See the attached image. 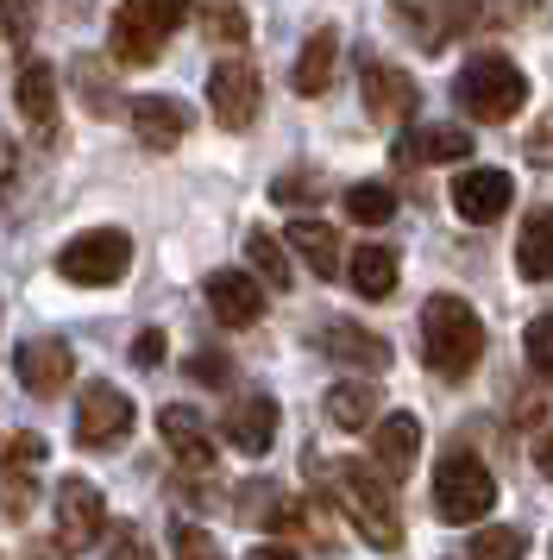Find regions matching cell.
<instances>
[{
    "mask_svg": "<svg viewBox=\"0 0 553 560\" xmlns=\"http://www.w3.org/2000/svg\"><path fill=\"white\" fill-rule=\"evenodd\" d=\"M308 466H315V485H321L327 498L352 516L358 541H372L377 555H397V548H402V523H397L390 479L372 472L365 459H308Z\"/></svg>",
    "mask_w": 553,
    "mask_h": 560,
    "instance_id": "1",
    "label": "cell"
},
{
    "mask_svg": "<svg viewBox=\"0 0 553 560\" xmlns=\"http://www.w3.org/2000/svg\"><path fill=\"white\" fill-rule=\"evenodd\" d=\"M422 359L440 372V378H472L478 359H484V322L466 296H427L422 303Z\"/></svg>",
    "mask_w": 553,
    "mask_h": 560,
    "instance_id": "2",
    "label": "cell"
},
{
    "mask_svg": "<svg viewBox=\"0 0 553 560\" xmlns=\"http://www.w3.org/2000/svg\"><path fill=\"white\" fill-rule=\"evenodd\" d=\"M452 102L466 107L472 120H484V127H503V120L522 114L528 77L503 51H472L466 63H459V77H452Z\"/></svg>",
    "mask_w": 553,
    "mask_h": 560,
    "instance_id": "3",
    "label": "cell"
},
{
    "mask_svg": "<svg viewBox=\"0 0 553 560\" xmlns=\"http://www.w3.org/2000/svg\"><path fill=\"white\" fill-rule=\"evenodd\" d=\"M491 504H497V479L478 454H447L434 466V516L440 523L466 529L472 516H491Z\"/></svg>",
    "mask_w": 553,
    "mask_h": 560,
    "instance_id": "4",
    "label": "cell"
},
{
    "mask_svg": "<svg viewBox=\"0 0 553 560\" xmlns=\"http://www.w3.org/2000/svg\"><path fill=\"white\" fill-rule=\"evenodd\" d=\"M189 0H120L114 13V57L120 63H157L164 38L183 26Z\"/></svg>",
    "mask_w": 553,
    "mask_h": 560,
    "instance_id": "5",
    "label": "cell"
},
{
    "mask_svg": "<svg viewBox=\"0 0 553 560\" xmlns=\"http://www.w3.org/2000/svg\"><path fill=\"white\" fill-rule=\"evenodd\" d=\"M126 271H132V240H126L120 228H89L57 253V278L82 283V290H107V283H120Z\"/></svg>",
    "mask_w": 553,
    "mask_h": 560,
    "instance_id": "6",
    "label": "cell"
},
{
    "mask_svg": "<svg viewBox=\"0 0 553 560\" xmlns=\"http://www.w3.org/2000/svg\"><path fill=\"white\" fill-rule=\"evenodd\" d=\"M57 548L63 555H82V548H95L101 529H107V498H101L89 479H63L57 485Z\"/></svg>",
    "mask_w": 553,
    "mask_h": 560,
    "instance_id": "7",
    "label": "cell"
},
{
    "mask_svg": "<svg viewBox=\"0 0 553 560\" xmlns=\"http://www.w3.org/2000/svg\"><path fill=\"white\" fill-rule=\"evenodd\" d=\"M132 434V397L120 384H82L75 397V441L82 447H114Z\"/></svg>",
    "mask_w": 553,
    "mask_h": 560,
    "instance_id": "8",
    "label": "cell"
},
{
    "mask_svg": "<svg viewBox=\"0 0 553 560\" xmlns=\"http://www.w3.org/2000/svg\"><path fill=\"white\" fill-rule=\"evenodd\" d=\"M258 102H264V89H258V70L239 63V57H226L214 63V77H208V107H214V120L226 132H246L258 120Z\"/></svg>",
    "mask_w": 553,
    "mask_h": 560,
    "instance_id": "9",
    "label": "cell"
},
{
    "mask_svg": "<svg viewBox=\"0 0 553 560\" xmlns=\"http://www.w3.org/2000/svg\"><path fill=\"white\" fill-rule=\"evenodd\" d=\"M516 202V183L509 171H491V164H472V171H459L452 177V208H459V221H472V228H491L503 221Z\"/></svg>",
    "mask_w": 553,
    "mask_h": 560,
    "instance_id": "10",
    "label": "cell"
},
{
    "mask_svg": "<svg viewBox=\"0 0 553 560\" xmlns=\"http://www.w3.org/2000/svg\"><path fill=\"white\" fill-rule=\"evenodd\" d=\"M13 102H20V120L32 127V139H38V145H57V70H50L45 57L20 63Z\"/></svg>",
    "mask_w": 553,
    "mask_h": 560,
    "instance_id": "11",
    "label": "cell"
},
{
    "mask_svg": "<svg viewBox=\"0 0 553 560\" xmlns=\"http://www.w3.org/2000/svg\"><path fill=\"white\" fill-rule=\"evenodd\" d=\"M276 416H283V409H276L271 390H246V397H239V404L221 416V434L233 441V447H239V454H271Z\"/></svg>",
    "mask_w": 553,
    "mask_h": 560,
    "instance_id": "12",
    "label": "cell"
},
{
    "mask_svg": "<svg viewBox=\"0 0 553 560\" xmlns=\"http://www.w3.org/2000/svg\"><path fill=\"white\" fill-rule=\"evenodd\" d=\"M422 454V422L409 416V409H390V416H377L372 422V459L384 479H402L409 466Z\"/></svg>",
    "mask_w": 553,
    "mask_h": 560,
    "instance_id": "13",
    "label": "cell"
},
{
    "mask_svg": "<svg viewBox=\"0 0 553 560\" xmlns=\"http://www.w3.org/2000/svg\"><path fill=\"white\" fill-rule=\"evenodd\" d=\"M201 296H208V308L221 315L226 328H251L264 315V283L251 278V271H214V278L201 283Z\"/></svg>",
    "mask_w": 553,
    "mask_h": 560,
    "instance_id": "14",
    "label": "cell"
},
{
    "mask_svg": "<svg viewBox=\"0 0 553 560\" xmlns=\"http://www.w3.org/2000/svg\"><path fill=\"white\" fill-rule=\"evenodd\" d=\"M13 365H20V384L32 397H57V390H70L75 353H70V340H25Z\"/></svg>",
    "mask_w": 553,
    "mask_h": 560,
    "instance_id": "15",
    "label": "cell"
},
{
    "mask_svg": "<svg viewBox=\"0 0 553 560\" xmlns=\"http://www.w3.org/2000/svg\"><path fill=\"white\" fill-rule=\"evenodd\" d=\"M365 114L372 120H384V127H402L415 107H422V95H415V82L402 77L397 63H365Z\"/></svg>",
    "mask_w": 553,
    "mask_h": 560,
    "instance_id": "16",
    "label": "cell"
},
{
    "mask_svg": "<svg viewBox=\"0 0 553 560\" xmlns=\"http://www.w3.org/2000/svg\"><path fill=\"white\" fill-rule=\"evenodd\" d=\"M157 434H164V447H170L189 472H208V466H214V434H208V422H201L189 404L157 409Z\"/></svg>",
    "mask_w": 553,
    "mask_h": 560,
    "instance_id": "17",
    "label": "cell"
},
{
    "mask_svg": "<svg viewBox=\"0 0 553 560\" xmlns=\"http://www.w3.org/2000/svg\"><path fill=\"white\" fill-rule=\"evenodd\" d=\"M321 353L333 359V365H358V372H384L390 365V340L372 328H358V322H327L321 328Z\"/></svg>",
    "mask_w": 553,
    "mask_h": 560,
    "instance_id": "18",
    "label": "cell"
},
{
    "mask_svg": "<svg viewBox=\"0 0 553 560\" xmlns=\"http://www.w3.org/2000/svg\"><path fill=\"white\" fill-rule=\"evenodd\" d=\"M132 132H139L145 152H170V145H183V132H189V114L170 95H139L132 102Z\"/></svg>",
    "mask_w": 553,
    "mask_h": 560,
    "instance_id": "19",
    "label": "cell"
},
{
    "mask_svg": "<svg viewBox=\"0 0 553 560\" xmlns=\"http://www.w3.org/2000/svg\"><path fill=\"white\" fill-rule=\"evenodd\" d=\"M283 246H296L302 265H308L315 278H340V265H346V258H340V233L327 228V221H308V214H302V221H290Z\"/></svg>",
    "mask_w": 553,
    "mask_h": 560,
    "instance_id": "20",
    "label": "cell"
},
{
    "mask_svg": "<svg viewBox=\"0 0 553 560\" xmlns=\"http://www.w3.org/2000/svg\"><path fill=\"white\" fill-rule=\"evenodd\" d=\"M233 510H239V523H251V529H290V523H296V504H290L283 485H271V479H246L239 498H233Z\"/></svg>",
    "mask_w": 553,
    "mask_h": 560,
    "instance_id": "21",
    "label": "cell"
},
{
    "mask_svg": "<svg viewBox=\"0 0 553 560\" xmlns=\"http://www.w3.org/2000/svg\"><path fill=\"white\" fill-rule=\"evenodd\" d=\"M516 271H522L528 283H553V208H534V214H522Z\"/></svg>",
    "mask_w": 553,
    "mask_h": 560,
    "instance_id": "22",
    "label": "cell"
},
{
    "mask_svg": "<svg viewBox=\"0 0 553 560\" xmlns=\"http://www.w3.org/2000/svg\"><path fill=\"white\" fill-rule=\"evenodd\" d=\"M321 409H327V422H333V429H346V434L372 429V422H377V384L372 378L333 384V390L321 397Z\"/></svg>",
    "mask_w": 553,
    "mask_h": 560,
    "instance_id": "23",
    "label": "cell"
},
{
    "mask_svg": "<svg viewBox=\"0 0 553 560\" xmlns=\"http://www.w3.org/2000/svg\"><path fill=\"white\" fill-rule=\"evenodd\" d=\"M333 63H340V32H333V26L308 32V45H302L296 70H290V82H296V95H321L327 82H333Z\"/></svg>",
    "mask_w": 553,
    "mask_h": 560,
    "instance_id": "24",
    "label": "cell"
},
{
    "mask_svg": "<svg viewBox=\"0 0 553 560\" xmlns=\"http://www.w3.org/2000/svg\"><path fill=\"white\" fill-rule=\"evenodd\" d=\"M472 152V132L466 127H415L402 139V164H459V158Z\"/></svg>",
    "mask_w": 553,
    "mask_h": 560,
    "instance_id": "25",
    "label": "cell"
},
{
    "mask_svg": "<svg viewBox=\"0 0 553 560\" xmlns=\"http://www.w3.org/2000/svg\"><path fill=\"white\" fill-rule=\"evenodd\" d=\"M346 278H352L358 296L384 303V296L397 290V253H390V246H358V253L346 258Z\"/></svg>",
    "mask_w": 553,
    "mask_h": 560,
    "instance_id": "26",
    "label": "cell"
},
{
    "mask_svg": "<svg viewBox=\"0 0 553 560\" xmlns=\"http://www.w3.org/2000/svg\"><path fill=\"white\" fill-rule=\"evenodd\" d=\"M246 258H251V271H258V283L290 290V246H283L271 228H251L246 233Z\"/></svg>",
    "mask_w": 553,
    "mask_h": 560,
    "instance_id": "27",
    "label": "cell"
},
{
    "mask_svg": "<svg viewBox=\"0 0 553 560\" xmlns=\"http://www.w3.org/2000/svg\"><path fill=\"white\" fill-rule=\"evenodd\" d=\"M346 214L358 221V228H384V221L397 214V189H390V183H352Z\"/></svg>",
    "mask_w": 553,
    "mask_h": 560,
    "instance_id": "28",
    "label": "cell"
},
{
    "mask_svg": "<svg viewBox=\"0 0 553 560\" xmlns=\"http://www.w3.org/2000/svg\"><path fill=\"white\" fill-rule=\"evenodd\" d=\"M201 32L208 45H246V13L233 0H201Z\"/></svg>",
    "mask_w": 553,
    "mask_h": 560,
    "instance_id": "29",
    "label": "cell"
},
{
    "mask_svg": "<svg viewBox=\"0 0 553 560\" xmlns=\"http://www.w3.org/2000/svg\"><path fill=\"white\" fill-rule=\"evenodd\" d=\"M522 555H528V529L491 523V529L472 535V560H522Z\"/></svg>",
    "mask_w": 553,
    "mask_h": 560,
    "instance_id": "30",
    "label": "cell"
},
{
    "mask_svg": "<svg viewBox=\"0 0 553 560\" xmlns=\"http://www.w3.org/2000/svg\"><path fill=\"white\" fill-rule=\"evenodd\" d=\"M45 459V434H0V479H20V472H32Z\"/></svg>",
    "mask_w": 553,
    "mask_h": 560,
    "instance_id": "31",
    "label": "cell"
},
{
    "mask_svg": "<svg viewBox=\"0 0 553 560\" xmlns=\"http://www.w3.org/2000/svg\"><path fill=\"white\" fill-rule=\"evenodd\" d=\"M522 347H528V365H534V372H541V378L553 384V308H548V315H534V322H528Z\"/></svg>",
    "mask_w": 553,
    "mask_h": 560,
    "instance_id": "32",
    "label": "cell"
},
{
    "mask_svg": "<svg viewBox=\"0 0 553 560\" xmlns=\"http://www.w3.org/2000/svg\"><path fill=\"white\" fill-rule=\"evenodd\" d=\"M0 26L13 45H32V32H38V0H0Z\"/></svg>",
    "mask_w": 553,
    "mask_h": 560,
    "instance_id": "33",
    "label": "cell"
},
{
    "mask_svg": "<svg viewBox=\"0 0 553 560\" xmlns=\"http://www.w3.org/2000/svg\"><path fill=\"white\" fill-rule=\"evenodd\" d=\"M176 560H226V555H221V541H214L208 529L183 523V529H176Z\"/></svg>",
    "mask_w": 553,
    "mask_h": 560,
    "instance_id": "34",
    "label": "cell"
},
{
    "mask_svg": "<svg viewBox=\"0 0 553 560\" xmlns=\"http://www.w3.org/2000/svg\"><path fill=\"white\" fill-rule=\"evenodd\" d=\"M75 77H82V89H89V95H82V102H89V114H101V120H107V114H114V95H107L101 63H89V57H82V63H75Z\"/></svg>",
    "mask_w": 553,
    "mask_h": 560,
    "instance_id": "35",
    "label": "cell"
},
{
    "mask_svg": "<svg viewBox=\"0 0 553 560\" xmlns=\"http://www.w3.org/2000/svg\"><path fill=\"white\" fill-rule=\"evenodd\" d=\"M25 510H32V472H20V479H0V516H13V523H20Z\"/></svg>",
    "mask_w": 553,
    "mask_h": 560,
    "instance_id": "36",
    "label": "cell"
},
{
    "mask_svg": "<svg viewBox=\"0 0 553 560\" xmlns=\"http://www.w3.org/2000/svg\"><path fill=\"white\" fill-rule=\"evenodd\" d=\"M189 378H196V384H226V378H233V365L214 359V353H196V359H189Z\"/></svg>",
    "mask_w": 553,
    "mask_h": 560,
    "instance_id": "37",
    "label": "cell"
},
{
    "mask_svg": "<svg viewBox=\"0 0 553 560\" xmlns=\"http://www.w3.org/2000/svg\"><path fill=\"white\" fill-rule=\"evenodd\" d=\"M107 560H151V541L139 529H120L114 535V548H107Z\"/></svg>",
    "mask_w": 553,
    "mask_h": 560,
    "instance_id": "38",
    "label": "cell"
},
{
    "mask_svg": "<svg viewBox=\"0 0 553 560\" xmlns=\"http://www.w3.org/2000/svg\"><path fill=\"white\" fill-rule=\"evenodd\" d=\"M534 164H553V114H541V127L528 132V145H522Z\"/></svg>",
    "mask_w": 553,
    "mask_h": 560,
    "instance_id": "39",
    "label": "cell"
},
{
    "mask_svg": "<svg viewBox=\"0 0 553 560\" xmlns=\"http://www.w3.org/2000/svg\"><path fill=\"white\" fill-rule=\"evenodd\" d=\"M157 359H164V334H157V328H145L139 340H132V365H145V372H151Z\"/></svg>",
    "mask_w": 553,
    "mask_h": 560,
    "instance_id": "40",
    "label": "cell"
},
{
    "mask_svg": "<svg viewBox=\"0 0 553 560\" xmlns=\"http://www.w3.org/2000/svg\"><path fill=\"white\" fill-rule=\"evenodd\" d=\"M308 189H315L308 177H283V183L271 189V196H276V202H308Z\"/></svg>",
    "mask_w": 553,
    "mask_h": 560,
    "instance_id": "41",
    "label": "cell"
},
{
    "mask_svg": "<svg viewBox=\"0 0 553 560\" xmlns=\"http://www.w3.org/2000/svg\"><path fill=\"white\" fill-rule=\"evenodd\" d=\"M534 466H541V479L553 485V429L541 434V447H534Z\"/></svg>",
    "mask_w": 553,
    "mask_h": 560,
    "instance_id": "42",
    "label": "cell"
},
{
    "mask_svg": "<svg viewBox=\"0 0 553 560\" xmlns=\"http://www.w3.org/2000/svg\"><path fill=\"white\" fill-rule=\"evenodd\" d=\"M246 560H296V555H283V548H251Z\"/></svg>",
    "mask_w": 553,
    "mask_h": 560,
    "instance_id": "43",
    "label": "cell"
}]
</instances>
